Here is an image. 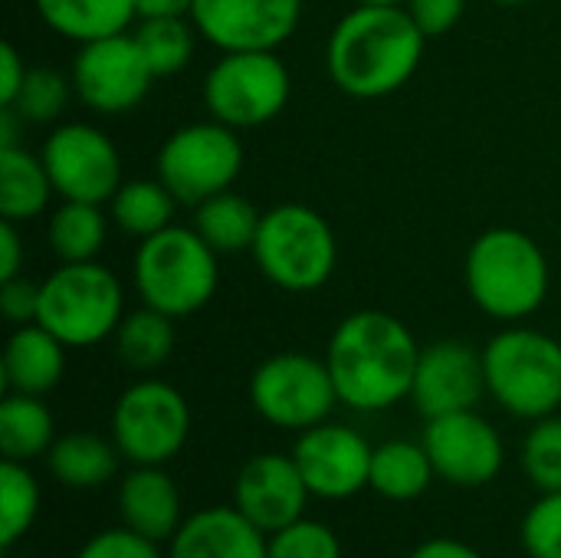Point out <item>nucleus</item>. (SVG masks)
Masks as SVG:
<instances>
[{"instance_id": "1", "label": "nucleus", "mask_w": 561, "mask_h": 558, "mask_svg": "<svg viewBox=\"0 0 561 558\" xmlns=\"http://www.w3.org/2000/svg\"><path fill=\"white\" fill-rule=\"evenodd\" d=\"M424 43V30L401 3H358L332 26L325 66L345 95L385 99L411 82Z\"/></svg>"}, {"instance_id": "2", "label": "nucleus", "mask_w": 561, "mask_h": 558, "mask_svg": "<svg viewBox=\"0 0 561 558\" xmlns=\"http://www.w3.org/2000/svg\"><path fill=\"white\" fill-rule=\"evenodd\" d=\"M417 358L421 345L411 329L381 309H362L342 319L325 352L339 401L368 414L411 398Z\"/></svg>"}, {"instance_id": "3", "label": "nucleus", "mask_w": 561, "mask_h": 558, "mask_svg": "<svg viewBox=\"0 0 561 558\" xmlns=\"http://www.w3.org/2000/svg\"><path fill=\"white\" fill-rule=\"evenodd\" d=\"M463 280L480 312L516 322L533 316L546 303L549 260L526 230L493 227L470 243Z\"/></svg>"}, {"instance_id": "4", "label": "nucleus", "mask_w": 561, "mask_h": 558, "mask_svg": "<svg viewBox=\"0 0 561 558\" xmlns=\"http://www.w3.org/2000/svg\"><path fill=\"white\" fill-rule=\"evenodd\" d=\"M217 250L194 227H164L135 250V289L145 306L187 319L217 293Z\"/></svg>"}, {"instance_id": "5", "label": "nucleus", "mask_w": 561, "mask_h": 558, "mask_svg": "<svg viewBox=\"0 0 561 558\" xmlns=\"http://www.w3.org/2000/svg\"><path fill=\"white\" fill-rule=\"evenodd\" d=\"M125 319L122 283L102 263H62L39 283L36 322L66 349H92Z\"/></svg>"}, {"instance_id": "6", "label": "nucleus", "mask_w": 561, "mask_h": 558, "mask_svg": "<svg viewBox=\"0 0 561 558\" xmlns=\"http://www.w3.org/2000/svg\"><path fill=\"white\" fill-rule=\"evenodd\" d=\"M486 391L516 418L542 421L561 408V342L539 329H503L483 349Z\"/></svg>"}, {"instance_id": "7", "label": "nucleus", "mask_w": 561, "mask_h": 558, "mask_svg": "<svg viewBox=\"0 0 561 558\" xmlns=\"http://www.w3.org/2000/svg\"><path fill=\"white\" fill-rule=\"evenodd\" d=\"M260 273L286 293H312L325 286L339 263V240L322 214L306 204L270 207L253 240Z\"/></svg>"}, {"instance_id": "8", "label": "nucleus", "mask_w": 561, "mask_h": 558, "mask_svg": "<svg viewBox=\"0 0 561 558\" xmlns=\"http://www.w3.org/2000/svg\"><path fill=\"white\" fill-rule=\"evenodd\" d=\"M293 95V76L276 49L224 53L204 79V105L210 118L230 128H256L273 122Z\"/></svg>"}, {"instance_id": "9", "label": "nucleus", "mask_w": 561, "mask_h": 558, "mask_svg": "<svg viewBox=\"0 0 561 558\" xmlns=\"http://www.w3.org/2000/svg\"><path fill=\"white\" fill-rule=\"evenodd\" d=\"M243 171V145L237 128L210 118L168 135L158 151V178L181 204H201L230 191Z\"/></svg>"}, {"instance_id": "10", "label": "nucleus", "mask_w": 561, "mask_h": 558, "mask_svg": "<svg viewBox=\"0 0 561 558\" xmlns=\"http://www.w3.org/2000/svg\"><path fill=\"white\" fill-rule=\"evenodd\" d=\"M191 434V408L184 395L158 378L135 382L112 411V441L135 467H161L181 454Z\"/></svg>"}, {"instance_id": "11", "label": "nucleus", "mask_w": 561, "mask_h": 558, "mask_svg": "<svg viewBox=\"0 0 561 558\" xmlns=\"http://www.w3.org/2000/svg\"><path fill=\"white\" fill-rule=\"evenodd\" d=\"M250 405L273 428L302 434L329 421L339 391L329 362L302 352H279L256 365L250 378Z\"/></svg>"}, {"instance_id": "12", "label": "nucleus", "mask_w": 561, "mask_h": 558, "mask_svg": "<svg viewBox=\"0 0 561 558\" xmlns=\"http://www.w3.org/2000/svg\"><path fill=\"white\" fill-rule=\"evenodd\" d=\"M72 92L99 115H122L145 102L154 72L135 33L82 43L72 59Z\"/></svg>"}, {"instance_id": "13", "label": "nucleus", "mask_w": 561, "mask_h": 558, "mask_svg": "<svg viewBox=\"0 0 561 558\" xmlns=\"http://www.w3.org/2000/svg\"><path fill=\"white\" fill-rule=\"evenodd\" d=\"M49 181L62 201L108 204L122 187V158L112 138L89 122H66L53 128L39 151Z\"/></svg>"}, {"instance_id": "14", "label": "nucleus", "mask_w": 561, "mask_h": 558, "mask_svg": "<svg viewBox=\"0 0 561 558\" xmlns=\"http://www.w3.org/2000/svg\"><path fill=\"white\" fill-rule=\"evenodd\" d=\"M434 474L454 487H486L503 470V441L477 411L431 418L421 437Z\"/></svg>"}, {"instance_id": "15", "label": "nucleus", "mask_w": 561, "mask_h": 558, "mask_svg": "<svg viewBox=\"0 0 561 558\" xmlns=\"http://www.w3.org/2000/svg\"><path fill=\"white\" fill-rule=\"evenodd\" d=\"M371 454L368 441L345 424H316L299 434L293 447V460L319 500H348L362 493L371 480Z\"/></svg>"}, {"instance_id": "16", "label": "nucleus", "mask_w": 561, "mask_h": 558, "mask_svg": "<svg viewBox=\"0 0 561 558\" xmlns=\"http://www.w3.org/2000/svg\"><path fill=\"white\" fill-rule=\"evenodd\" d=\"M302 16V0H194L191 20L197 33L220 53L276 49Z\"/></svg>"}, {"instance_id": "17", "label": "nucleus", "mask_w": 561, "mask_h": 558, "mask_svg": "<svg viewBox=\"0 0 561 558\" xmlns=\"http://www.w3.org/2000/svg\"><path fill=\"white\" fill-rule=\"evenodd\" d=\"M486 391L483 352H473L467 342L444 339L421 349L411 401L431 421L454 411H473Z\"/></svg>"}, {"instance_id": "18", "label": "nucleus", "mask_w": 561, "mask_h": 558, "mask_svg": "<svg viewBox=\"0 0 561 558\" xmlns=\"http://www.w3.org/2000/svg\"><path fill=\"white\" fill-rule=\"evenodd\" d=\"M309 487L293 454H256L243 464L233 483V506L266 536L302 520Z\"/></svg>"}, {"instance_id": "19", "label": "nucleus", "mask_w": 561, "mask_h": 558, "mask_svg": "<svg viewBox=\"0 0 561 558\" xmlns=\"http://www.w3.org/2000/svg\"><path fill=\"white\" fill-rule=\"evenodd\" d=\"M263 536L237 506H214L181 523L168 558H270Z\"/></svg>"}, {"instance_id": "20", "label": "nucleus", "mask_w": 561, "mask_h": 558, "mask_svg": "<svg viewBox=\"0 0 561 558\" xmlns=\"http://www.w3.org/2000/svg\"><path fill=\"white\" fill-rule=\"evenodd\" d=\"M118 516L131 533L151 543H171L184 523L178 483L161 467H135L118 487Z\"/></svg>"}, {"instance_id": "21", "label": "nucleus", "mask_w": 561, "mask_h": 558, "mask_svg": "<svg viewBox=\"0 0 561 558\" xmlns=\"http://www.w3.org/2000/svg\"><path fill=\"white\" fill-rule=\"evenodd\" d=\"M3 385L16 395H36L43 398L62 382L66 372V345L43 329L39 322L16 326L3 349Z\"/></svg>"}, {"instance_id": "22", "label": "nucleus", "mask_w": 561, "mask_h": 558, "mask_svg": "<svg viewBox=\"0 0 561 558\" xmlns=\"http://www.w3.org/2000/svg\"><path fill=\"white\" fill-rule=\"evenodd\" d=\"M36 13L53 33L79 46L128 33L138 16L135 0H36Z\"/></svg>"}, {"instance_id": "23", "label": "nucleus", "mask_w": 561, "mask_h": 558, "mask_svg": "<svg viewBox=\"0 0 561 558\" xmlns=\"http://www.w3.org/2000/svg\"><path fill=\"white\" fill-rule=\"evenodd\" d=\"M56 194L49 171L39 155L20 148H0V217L10 224L33 220L46 214Z\"/></svg>"}, {"instance_id": "24", "label": "nucleus", "mask_w": 561, "mask_h": 558, "mask_svg": "<svg viewBox=\"0 0 561 558\" xmlns=\"http://www.w3.org/2000/svg\"><path fill=\"white\" fill-rule=\"evenodd\" d=\"M118 447L89 431H72L53 441L46 460L49 474L69 490H95L108 483L118 470Z\"/></svg>"}, {"instance_id": "25", "label": "nucleus", "mask_w": 561, "mask_h": 558, "mask_svg": "<svg viewBox=\"0 0 561 558\" xmlns=\"http://www.w3.org/2000/svg\"><path fill=\"white\" fill-rule=\"evenodd\" d=\"M434 477L437 474H434V464H431L424 444L388 441V444L375 447V454H371L368 487L385 500H394V503L417 500L421 493H427Z\"/></svg>"}, {"instance_id": "26", "label": "nucleus", "mask_w": 561, "mask_h": 558, "mask_svg": "<svg viewBox=\"0 0 561 558\" xmlns=\"http://www.w3.org/2000/svg\"><path fill=\"white\" fill-rule=\"evenodd\" d=\"M178 204L181 201L168 191L161 178H135V181H122V187L112 194L108 217L122 234L135 240H148L158 230L171 227Z\"/></svg>"}, {"instance_id": "27", "label": "nucleus", "mask_w": 561, "mask_h": 558, "mask_svg": "<svg viewBox=\"0 0 561 558\" xmlns=\"http://www.w3.org/2000/svg\"><path fill=\"white\" fill-rule=\"evenodd\" d=\"M263 214L243 194L220 191L194 207V230L217 250V253H240L253 250L260 234Z\"/></svg>"}, {"instance_id": "28", "label": "nucleus", "mask_w": 561, "mask_h": 558, "mask_svg": "<svg viewBox=\"0 0 561 558\" xmlns=\"http://www.w3.org/2000/svg\"><path fill=\"white\" fill-rule=\"evenodd\" d=\"M53 414L36 395H16L10 391L0 401V454L3 460H33L39 454H49L53 447Z\"/></svg>"}, {"instance_id": "29", "label": "nucleus", "mask_w": 561, "mask_h": 558, "mask_svg": "<svg viewBox=\"0 0 561 558\" xmlns=\"http://www.w3.org/2000/svg\"><path fill=\"white\" fill-rule=\"evenodd\" d=\"M108 224L102 214V204L85 201H62L49 214L46 240L49 250L59 257V263H89L105 247Z\"/></svg>"}, {"instance_id": "30", "label": "nucleus", "mask_w": 561, "mask_h": 558, "mask_svg": "<svg viewBox=\"0 0 561 558\" xmlns=\"http://www.w3.org/2000/svg\"><path fill=\"white\" fill-rule=\"evenodd\" d=\"M115 352L122 365H128L131 372L161 368L174 352V319L151 306L125 312V319L115 329Z\"/></svg>"}, {"instance_id": "31", "label": "nucleus", "mask_w": 561, "mask_h": 558, "mask_svg": "<svg viewBox=\"0 0 561 558\" xmlns=\"http://www.w3.org/2000/svg\"><path fill=\"white\" fill-rule=\"evenodd\" d=\"M194 20L191 16H154L141 20L135 30V39L154 72V79L181 72L194 56Z\"/></svg>"}, {"instance_id": "32", "label": "nucleus", "mask_w": 561, "mask_h": 558, "mask_svg": "<svg viewBox=\"0 0 561 558\" xmlns=\"http://www.w3.org/2000/svg\"><path fill=\"white\" fill-rule=\"evenodd\" d=\"M39 516V483L20 460L0 464V546L10 549Z\"/></svg>"}, {"instance_id": "33", "label": "nucleus", "mask_w": 561, "mask_h": 558, "mask_svg": "<svg viewBox=\"0 0 561 558\" xmlns=\"http://www.w3.org/2000/svg\"><path fill=\"white\" fill-rule=\"evenodd\" d=\"M69 89H72V79H66L62 72L49 66H30L20 86V95L10 109H16L26 122H36V125L56 122L66 112Z\"/></svg>"}, {"instance_id": "34", "label": "nucleus", "mask_w": 561, "mask_h": 558, "mask_svg": "<svg viewBox=\"0 0 561 558\" xmlns=\"http://www.w3.org/2000/svg\"><path fill=\"white\" fill-rule=\"evenodd\" d=\"M523 470L542 493L561 490V418L536 421L523 444Z\"/></svg>"}, {"instance_id": "35", "label": "nucleus", "mask_w": 561, "mask_h": 558, "mask_svg": "<svg viewBox=\"0 0 561 558\" xmlns=\"http://www.w3.org/2000/svg\"><path fill=\"white\" fill-rule=\"evenodd\" d=\"M266 546L270 558H342L339 536L312 520H296L293 526L273 533Z\"/></svg>"}, {"instance_id": "36", "label": "nucleus", "mask_w": 561, "mask_h": 558, "mask_svg": "<svg viewBox=\"0 0 561 558\" xmlns=\"http://www.w3.org/2000/svg\"><path fill=\"white\" fill-rule=\"evenodd\" d=\"M523 546L533 558H561V490L542 500L523 520Z\"/></svg>"}, {"instance_id": "37", "label": "nucleus", "mask_w": 561, "mask_h": 558, "mask_svg": "<svg viewBox=\"0 0 561 558\" xmlns=\"http://www.w3.org/2000/svg\"><path fill=\"white\" fill-rule=\"evenodd\" d=\"M76 558H161V553H158V543L122 526V529H105L92 536Z\"/></svg>"}, {"instance_id": "38", "label": "nucleus", "mask_w": 561, "mask_h": 558, "mask_svg": "<svg viewBox=\"0 0 561 558\" xmlns=\"http://www.w3.org/2000/svg\"><path fill=\"white\" fill-rule=\"evenodd\" d=\"M404 10L411 13V20L424 30V36H444L450 33L463 10H467V0H404Z\"/></svg>"}, {"instance_id": "39", "label": "nucleus", "mask_w": 561, "mask_h": 558, "mask_svg": "<svg viewBox=\"0 0 561 558\" xmlns=\"http://www.w3.org/2000/svg\"><path fill=\"white\" fill-rule=\"evenodd\" d=\"M0 312L13 326H30L39 316V283L26 276H13L0 283Z\"/></svg>"}, {"instance_id": "40", "label": "nucleus", "mask_w": 561, "mask_h": 558, "mask_svg": "<svg viewBox=\"0 0 561 558\" xmlns=\"http://www.w3.org/2000/svg\"><path fill=\"white\" fill-rule=\"evenodd\" d=\"M26 62L23 56L16 53L13 43H3L0 46V105H13L16 95H20V86L26 79Z\"/></svg>"}, {"instance_id": "41", "label": "nucleus", "mask_w": 561, "mask_h": 558, "mask_svg": "<svg viewBox=\"0 0 561 558\" xmlns=\"http://www.w3.org/2000/svg\"><path fill=\"white\" fill-rule=\"evenodd\" d=\"M23 270V240L16 234V224H0V283L20 276Z\"/></svg>"}, {"instance_id": "42", "label": "nucleus", "mask_w": 561, "mask_h": 558, "mask_svg": "<svg viewBox=\"0 0 561 558\" xmlns=\"http://www.w3.org/2000/svg\"><path fill=\"white\" fill-rule=\"evenodd\" d=\"M411 558H483L477 549H470L460 539H427L424 546H417Z\"/></svg>"}, {"instance_id": "43", "label": "nucleus", "mask_w": 561, "mask_h": 558, "mask_svg": "<svg viewBox=\"0 0 561 558\" xmlns=\"http://www.w3.org/2000/svg\"><path fill=\"white\" fill-rule=\"evenodd\" d=\"M138 20H154V16H191L194 0H135Z\"/></svg>"}, {"instance_id": "44", "label": "nucleus", "mask_w": 561, "mask_h": 558, "mask_svg": "<svg viewBox=\"0 0 561 558\" xmlns=\"http://www.w3.org/2000/svg\"><path fill=\"white\" fill-rule=\"evenodd\" d=\"M26 118L10 109V105H0V148H20V125Z\"/></svg>"}, {"instance_id": "45", "label": "nucleus", "mask_w": 561, "mask_h": 558, "mask_svg": "<svg viewBox=\"0 0 561 558\" xmlns=\"http://www.w3.org/2000/svg\"><path fill=\"white\" fill-rule=\"evenodd\" d=\"M493 3H500V7H519V3H529V0H493Z\"/></svg>"}, {"instance_id": "46", "label": "nucleus", "mask_w": 561, "mask_h": 558, "mask_svg": "<svg viewBox=\"0 0 561 558\" xmlns=\"http://www.w3.org/2000/svg\"><path fill=\"white\" fill-rule=\"evenodd\" d=\"M358 3H404V0H358Z\"/></svg>"}]
</instances>
